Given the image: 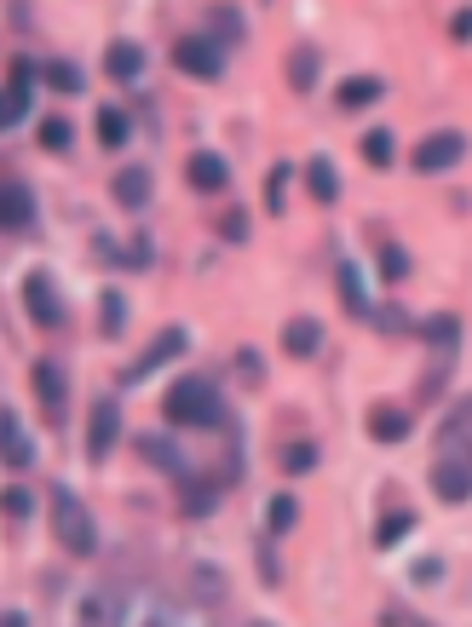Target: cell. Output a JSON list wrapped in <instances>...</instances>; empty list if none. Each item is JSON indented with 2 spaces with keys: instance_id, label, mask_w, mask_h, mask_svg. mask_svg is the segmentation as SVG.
Masks as SVG:
<instances>
[{
  "instance_id": "obj_42",
  "label": "cell",
  "mask_w": 472,
  "mask_h": 627,
  "mask_svg": "<svg viewBox=\"0 0 472 627\" xmlns=\"http://www.w3.org/2000/svg\"><path fill=\"white\" fill-rule=\"evenodd\" d=\"M24 116V110H18V104H12V93H0V127H12V121Z\"/></svg>"
},
{
  "instance_id": "obj_19",
  "label": "cell",
  "mask_w": 472,
  "mask_h": 627,
  "mask_svg": "<svg viewBox=\"0 0 472 627\" xmlns=\"http://www.w3.org/2000/svg\"><path fill=\"white\" fill-rule=\"evenodd\" d=\"M139 455L150 466H162V472H173V478H185V455L173 449L167 438H139Z\"/></svg>"
},
{
  "instance_id": "obj_44",
  "label": "cell",
  "mask_w": 472,
  "mask_h": 627,
  "mask_svg": "<svg viewBox=\"0 0 472 627\" xmlns=\"http://www.w3.org/2000/svg\"><path fill=\"white\" fill-rule=\"evenodd\" d=\"M254 627H265V622H254Z\"/></svg>"
},
{
  "instance_id": "obj_7",
  "label": "cell",
  "mask_w": 472,
  "mask_h": 627,
  "mask_svg": "<svg viewBox=\"0 0 472 627\" xmlns=\"http://www.w3.org/2000/svg\"><path fill=\"white\" fill-rule=\"evenodd\" d=\"M116 438H121V409L104 397V403H93V420H87V455L104 461V455L116 449Z\"/></svg>"
},
{
  "instance_id": "obj_15",
  "label": "cell",
  "mask_w": 472,
  "mask_h": 627,
  "mask_svg": "<svg viewBox=\"0 0 472 627\" xmlns=\"http://www.w3.org/2000/svg\"><path fill=\"white\" fill-rule=\"evenodd\" d=\"M0 461H6V466H29V461H35L29 438L18 432V420L6 415V409H0Z\"/></svg>"
},
{
  "instance_id": "obj_38",
  "label": "cell",
  "mask_w": 472,
  "mask_h": 627,
  "mask_svg": "<svg viewBox=\"0 0 472 627\" xmlns=\"http://www.w3.org/2000/svg\"><path fill=\"white\" fill-rule=\"evenodd\" d=\"M213 29H219L225 41H236V35H242V18H236V12H213Z\"/></svg>"
},
{
  "instance_id": "obj_25",
  "label": "cell",
  "mask_w": 472,
  "mask_h": 627,
  "mask_svg": "<svg viewBox=\"0 0 472 627\" xmlns=\"http://www.w3.org/2000/svg\"><path fill=\"white\" fill-rule=\"evenodd\" d=\"M41 75H47V87L52 93H81V70H75V64H64V58H52V64H41Z\"/></svg>"
},
{
  "instance_id": "obj_26",
  "label": "cell",
  "mask_w": 472,
  "mask_h": 627,
  "mask_svg": "<svg viewBox=\"0 0 472 627\" xmlns=\"http://www.w3.org/2000/svg\"><path fill=\"white\" fill-rule=\"evenodd\" d=\"M392 156H398V150H392V133H386V127L363 133V162L369 167H392Z\"/></svg>"
},
{
  "instance_id": "obj_24",
  "label": "cell",
  "mask_w": 472,
  "mask_h": 627,
  "mask_svg": "<svg viewBox=\"0 0 472 627\" xmlns=\"http://www.w3.org/2000/svg\"><path fill=\"white\" fill-rule=\"evenodd\" d=\"M340 300H346V311L369 317V294H363V277H357V265H340Z\"/></svg>"
},
{
  "instance_id": "obj_12",
  "label": "cell",
  "mask_w": 472,
  "mask_h": 627,
  "mask_svg": "<svg viewBox=\"0 0 472 627\" xmlns=\"http://www.w3.org/2000/svg\"><path fill=\"white\" fill-rule=\"evenodd\" d=\"M179 351H185V328H167L162 340H156V346L144 351L139 363H133V369L121 374V380H127V386H133V380H144V374H150V369H162L167 357H179Z\"/></svg>"
},
{
  "instance_id": "obj_10",
  "label": "cell",
  "mask_w": 472,
  "mask_h": 627,
  "mask_svg": "<svg viewBox=\"0 0 472 627\" xmlns=\"http://www.w3.org/2000/svg\"><path fill=\"white\" fill-rule=\"evenodd\" d=\"M35 397H41V409H47V415H64V397H70L64 363H52V357H41V363H35Z\"/></svg>"
},
{
  "instance_id": "obj_6",
  "label": "cell",
  "mask_w": 472,
  "mask_h": 627,
  "mask_svg": "<svg viewBox=\"0 0 472 627\" xmlns=\"http://www.w3.org/2000/svg\"><path fill=\"white\" fill-rule=\"evenodd\" d=\"M121 622V587H93L87 599L75 604V627H116Z\"/></svg>"
},
{
  "instance_id": "obj_14",
  "label": "cell",
  "mask_w": 472,
  "mask_h": 627,
  "mask_svg": "<svg viewBox=\"0 0 472 627\" xmlns=\"http://www.w3.org/2000/svg\"><path fill=\"white\" fill-rule=\"evenodd\" d=\"M317 346H323V323L294 317V323L283 328V351H288V357H317Z\"/></svg>"
},
{
  "instance_id": "obj_28",
  "label": "cell",
  "mask_w": 472,
  "mask_h": 627,
  "mask_svg": "<svg viewBox=\"0 0 472 627\" xmlns=\"http://www.w3.org/2000/svg\"><path fill=\"white\" fill-rule=\"evenodd\" d=\"M294 518H300V501H294V495H277V501H271V512H265L271 535H288V530H294Z\"/></svg>"
},
{
  "instance_id": "obj_22",
  "label": "cell",
  "mask_w": 472,
  "mask_h": 627,
  "mask_svg": "<svg viewBox=\"0 0 472 627\" xmlns=\"http://www.w3.org/2000/svg\"><path fill=\"white\" fill-rule=\"evenodd\" d=\"M306 185H311V196H317V202H334V196H340V179H334V162H329V156H317V162L306 167Z\"/></svg>"
},
{
  "instance_id": "obj_29",
  "label": "cell",
  "mask_w": 472,
  "mask_h": 627,
  "mask_svg": "<svg viewBox=\"0 0 472 627\" xmlns=\"http://www.w3.org/2000/svg\"><path fill=\"white\" fill-rule=\"evenodd\" d=\"M380 277H386V282H403V277H409V254H403L398 242H386V248H380Z\"/></svg>"
},
{
  "instance_id": "obj_43",
  "label": "cell",
  "mask_w": 472,
  "mask_h": 627,
  "mask_svg": "<svg viewBox=\"0 0 472 627\" xmlns=\"http://www.w3.org/2000/svg\"><path fill=\"white\" fill-rule=\"evenodd\" d=\"M236 363H242V380H260V357H254V351H242Z\"/></svg>"
},
{
  "instance_id": "obj_35",
  "label": "cell",
  "mask_w": 472,
  "mask_h": 627,
  "mask_svg": "<svg viewBox=\"0 0 472 627\" xmlns=\"http://www.w3.org/2000/svg\"><path fill=\"white\" fill-rule=\"evenodd\" d=\"M467 426H472V397H461V403H455V415L444 420V443H455Z\"/></svg>"
},
{
  "instance_id": "obj_13",
  "label": "cell",
  "mask_w": 472,
  "mask_h": 627,
  "mask_svg": "<svg viewBox=\"0 0 472 627\" xmlns=\"http://www.w3.org/2000/svg\"><path fill=\"white\" fill-rule=\"evenodd\" d=\"M432 489L444 495L449 507H455V501H467V495H472V466H461V461H438V466H432Z\"/></svg>"
},
{
  "instance_id": "obj_1",
  "label": "cell",
  "mask_w": 472,
  "mask_h": 627,
  "mask_svg": "<svg viewBox=\"0 0 472 627\" xmlns=\"http://www.w3.org/2000/svg\"><path fill=\"white\" fill-rule=\"evenodd\" d=\"M116 627H213V616L202 604L162 599L150 587H121V622Z\"/></svg>"
},
{
  "instance_id": "obj_27",
  "label": "cell",
  "mask_w": 472,
  "mask_h": 627,
  "mask_svg": "<svg viewBox=\"0 0 472 627\" xmlns=\"http://www.w3.org/2000/svg\"><path fill=\"white\" fill-rule=\"evenodd\" d=\"M98 144L104 150H121L127 144V116L121 110H98Z\"/></svg>"
},
{
  "instance_id": "obj_23",
  "label": "cell",
  "mask_w": 472,
  "mask_h": 627,
  "mask_svg": "<svg viewBox=\"0 0 472 627\" xmlns=\"http://www.w3.org/2000/svg\"><path fill=\"white\" fill-rule=\"evenodd\" d=\"M104 64H110V75H116V81H133V75L144 70V52L133 47V41H116V47H110V58H104Z\"/></svg>"
},
{
  "instance_id": "obj_8",
  "label": "cell",
  "mask_w": 472,
  "mask_h": 627,
  "mask_svg": "<svg viewBox=\"0 0 472 627\" xmlns=\"http://www.w3.org/2000/svg\"><path fill=\"white\" fill-rule=\"evenodd\" d=\"M24 305H29V317L41 328H58L64 323V305H58V294H52V277L47 271H35V277L24 282Z\"/></svg>"
},
{
  "instance_id": "obj_20",
  "label": "cell",
  "mask_w": 472,
  "mask_h": 627,
  "mask_svg": "<svg viewBox=\"0 0 472 627\" xmlns=\"http://www.w3.org/2000/svg\"><path fill=\"white\" fill-rule=\"evenodd\" d=\"M386 93L375 75H352V81H340V110H363V104H375Z\"/></svg>"
},
{
  "instance_id": "obj_40",
  "label": "cell",
  "mask_w": 472,
  "mask_h": 627,
  "mask_svg": "<svg viewBox=\"0 0 472 627\" xmlns=\"http://www.w3.org/2000/svg\"><path fill=\"white\" fill-rule=\"evenodd\" d=\"M380 328H386V334H403V328H409V317H403V311H380Z\"/></svg>"
},
{
  "instance_id": "obj_36",
  "label": "cell",
  "mask_w": 472,
  "mask_h": 627,
  "mask_svg": "<svg viewBox=\"0 0 472 627\" xmlns=\"http://www.w3.org/2000/svg\"><path fill=\"white\" fill-rule=\"evenodd\" d=\"M283 185H288V167H271V179H265V208L283 213Z\"/></svg>"
},
{
  "instance_id": "obj_31",
  "label": "cell",
  "mask_w": 472,
  "mask_h": 627,
  "mask_svg": "<svg viewBox=\"0 0 472 627\" xmlns=\"http://www.w3.org/2000/svg\"><path fill=\"white\" fill-rule=\"evenodd\" d=\"M409 530H415V518H409V512H392V518H380L375 541H380V547H392V541H403Z\"/></svg>"
},
{
  "instance_id": "obj_17",
  "label": "cell",
  "mask_w": 472,
  "mask_h": 627,
  "mask_svg": "<svg viewBox=\"0 0 472 627\" xmlns=\"http://www.w3.org/2000/svg\"><path fill=\"white\" fill-rule=\"evenodd\" d=\"M369 432H375L380 443H403L415 432V420L403 415V409H375V415H369Z\"/></svg>"
},
{
  "instance_id": "obj_32",
  "label": "cell",
  "mask_w": 472,
  "mask_h": 627,
  "mask_svg": "<svg viewBox=\"0 0 472 627\" xmlns=\"http://www.w3.org/2000/svg\"><path fill=\"white\" fill-rule=\"evenodd\" d=\"M317 466V449L311 443H288L283 449V472H311Z\"/></svg>"
},
{
  "instance_id": "obj_33",
  "label": "cell",
  "mask_w": 472,
  "mask_h": 627,
  "mask_svg": "<svg viewBox=\"0 0 472 627\" xmlns=\"http://www.w3.org/2000/svg\"><path fill=\"white\" fill-rule=\"evenodd\" d=\"M41 144H47V150H70V121L47 116L41 121Z\"/></svg>"
},
{
  "instance_id": "obj_18",
  "label": "cell",
  "mask_w": 472,
  "mask_h": 627,
  "mask_svg": "<svg viewBox=\"0 0 472 627\" xmlns=\"http://www.w3.org/2000/svg\"><path fill=\"white\" fill-rule=\"evenodd\" d=\"M317 70H323L317 47H294V58H288V81H294V93H311V87H317Z\"/></svg>"
},
{
  "instance_id": "obj_16",
  "label": "cell",
  "mask_w": 472,
  "mask_h": 627,
  "mask_svg": "<svg viewBox=\"0 0 472 627\" xmlns=\"http://www.w3.org/2000/svg\"><path fill=\"white\" fill-rule=\"evenodd\" d=\"M116 202L121 208H144L150 202V173L144 167H121L116 173Z\"/></svg>"
},
{
  "instance_id": "obj_37",
  "label": "cell",
  "mask_w": 472,
  "mask_h": 627,
  "mask_svg": "<svg viewBox=\"0 0 472 627\" xmlns=\"http://www.w3.org/2000/svg\"><path fill=\"white\" fill-rule=\"evenodd\" d=\"M29 507H35V501H29L24 489H6V495H0V512H6V518H29Z\"/></svg>"
},
{
  "instance_id": "obj_34",
  "label": "cell",
  "mask_w": 472,
  "mask_h": 627,
  "mask_svg": "<svg viewBox=\"0 0 472 627\" xmlns=\"http://www.w3.org/2000/svg\"><path fill=\"white\" fill-rule=\"evenodd\" d=\"M121 328H127V300L104 294V334H121Z\"/></svg>"
},
{
  "instance_id": "obj_41",
  "label": "cell",
  "mask_w": 472,
  "mask_h": 627,
  "mask_svg": "<svg viewBox=\"0 0 472 627\" xmlns=\"http://www.w3.org/2000/svg\"><path fill=\"white\" fill-rule=\"evenodd\" d=\"M449 29H455V41H472V6H467V12H455V24H449Z\"/></svg>"
},
{
  "instance_id": "obj_11",
  "label": "cell",
  "mask_w": 472,
  "mask_h": 627,
  "mask_svg": "<svg viewBox=\"0 0 472 627\" xmlns=\"http://www.w3.org/2000/svg\"><path fill=\"white\" fill-rule=\"evenodd\" d=\"M185 179L196 190H225L231 185V167H225V156H213V150H196V156H190V167H185Z\"/></svg>"
},
{
  "instance_id": "obj_2",
  "label": "cell",
  "mask_w": 472,
  "mask_h": 627,
  "mask_svg": "<svg viewBox=\"0 0 472 627\" xmlns=\"http://www.w3.org/2000/svg\"><path fill=\"white\" fill-rule=\"evenodd\" d=\"M167 420L173 426H219V392H213L208 380H196V374H185L173 392H167Z\"/></svg>"
},
{
  "instance_id": "obj_39",
  "label": "cell",
  "mask_w": 472,
  "mask_h": 627,
  "mask_svg": "<svg viewBox=\"0 0 472 627\" xmlns=\"http://www.w3.org/2000/svg\"><path fill=\"white\" fill-rule=\"evenodd\" d=\"M219 231H225V242H242V236H248V219H242V213H225Z\"/></svg>"
},
{
  "instance_id": "obj_3",
  "label": "cell",
  "mask_w": 472,
  "mask_h": 627,
  "mask_svg": "<svg viewBox=\"0 0 472 627\" xmlns=\"http://www.w3.org/2000/svg\"><path fill=\"white\" fill-rule=\"evenodd\" d=\"M52 530H58V541H64V553H75V558H93L98 553L93 512L81 507L70 489H58V495H52Z\"/></svg>"
},
{
  "instance_id": "obj_21",
  "label": "cell",
  "mask_w": 472,
  "mask_h": 627,
  "mask_svg": "<svg viewBox=\"0 0 472 627\" xmlns=\"http://www.w3.org/2000/svg\"><path fill=\"white\" fill-rule=\"evenodd\" d=\"M179 489H185V512H190V518H208V512H213V501H219V489H213V484H202V478H190V472L179 478Z\"/></svg>"
},
{
  "instance_id": "obj_5",
  "label": "cell",
  "mask_w": 472,
  "mask_h": 627,
  "mask_svg": "<svg viewBox=\"0 0 472 627\" xmlns=\"http://www.w3.org/2000/svg\"><path fill=\"white\" fill-rule=\"evenodd\" d=\"M467 156V139L461 133H432V139H421V150H415V173H444V167H455Z\"/></svg>"
},
{
  "instance_id": "obj_4",
  "label": "cell",
  "mask_w": 472,
  "mask_h": 627,
  "mask_svg": "<svg viewBox=\"0 0 472 627\" xmlns=\"http://www.w3.org/2000/svg\"><path fill=\"white\" fill-rule=\"evenodd\" d=\"M173 64L185 75H196V81H213V75L225 70V52L213 47V41H202V35H185V41L173 47Z\"/></svg>"
},
{
  "instance_id": "obj_30",
  "label": "cell",
  "mask_w": 472,
  "mask_h": 627,
  "mask_svg": "<svg viewBox=\"0 0 472 627\" xmlns=\"http://www.w3.org/2000/svg\"><path fill=\"white\" fill-rule=\"evenodd\" d=\"M426 340H432L438 351H455V340H461V323H455V317H432V323H426Z\"/></svg>"
},
{
  "instance_id": "obj_9",
  "label": "cell",
  "mask_w": 472,
  "mask_h": 627,
  "mask_svg": "<svg viewBox=\"0 0 472 627\" xmlns=\"http://www.w3.org/2000/svg\"><path fill=\"white\" fill-rule=\"evenodd\" d=\"M35 225V196L12 179H0V231H29Z\"/></svg>"
}]
</instances>
